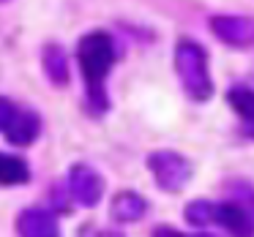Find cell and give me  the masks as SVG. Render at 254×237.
I'll return each instance as SVG.
<instances>
[{
    "instance_id": "6da1fadb",
    "label": "cell",
    "mask_w": 254,
    "mask_h": 237,
    "mask_svg": "<svg viewBox=\"0 0 254 237\" xmlns=\"http://www.w3.org/2000/svg\"><path fill=\"white\" fill-rule=\"evenodd\" d=\"M77 63L85 79V106L90 115H104L110 109V95L104 79L118 63V44L107 30H90L77 41Z\"/></svg>"
},
{
    "instance_id": "7a4b0ae2",
    "label": "cell",
    "mask_w": 254,
    "mask_h": 237,
    "mask_svg": "<svg viewBox=\"0 0 254 237\" xmlns=\"http://www.w3.org/2000/svg\"><path fill=\"white\" fill-rule=\"evenodd\" d=\"M172 63H175V74L189 98L197 101V104H205V101L213 98L216 88H213V77H210L208 52L199 41L181 39L175 44V52H172Z\"/></svg>"
},
{
    "instance_id": "3957f363",
    "label": "cell",
    "mask_w": 254,
    "mask_h": 237,
    "mask_svg": "<svg viewBox=\"0 0 254 237\" xmlns=\"http://www.w3.org/2000/svg\"><path fill=\"white\" fill-rule=\"evenodd\" d=\"M0 131L8 144L28 147L41 137V117L28 106H17L11 98H0Z\"/></svg>"
},
{
    "instance_id": "277c9868",
    "label": "cell",
    "mask_w": 254,
    "mask_h": 237,
    "mask_svg": "<svg viewBox=\"0 0 254 237\" xmlns=\"http://www.w3.org/2000/svg\"><path fill=\"white\" fill-rule=\"evenodd\" d=\"M148 169L153 175V180L159 183L161 191L178 193L186 188V183L191 180L194 166L186 155L175 153V150H153L148 155Z\"/></svg>"
},
{
    "instance_id": "5b68a950",
    "label": "cell",
    "mask_w": 254,
    "mask_h": 237,
    "mask_svg": "<svg viewBox=\"0 0 254 237\" xmlns=\"http://www.w3.org/2000/svg\"><path fill=\"white\" fill-rule=\"evenodd\" d=\"M208 28L230 49H246L254 44V19L243 14H213Z\"/></svg>"
},
{
    "instance_id": "8992f818",
    "label": "cell",
    "mask_w": 254,
    "mask_h": 237,
    "mask_svg": "<svg viewBox=\"0 0 254 237\" xmlns=\"http://www.w3.org/2000/svg\"><path fill=\"white\" fill-rule=\"evenodd\" d=\"M68 193L82 207H96L104 196V177L90 164H74L68 169Z\"/></svg>"
},
{
    "instance_id": "52a82bcc",
    "label": "cell",
    "mask_w": 254,
    "mask_h": 237,
    "mask_svg": "<svg viewBox=\"0 0 254 237\" xmlns=\"http://www.w3.org/2000/svg\"><path fill=\"white\" fill-rule=\"evenodd\" d=\"M17 232L19 237H61L55 213L44 207H28L17 215Z\"/></svg>"
},
{
    "instance_id": "ba28073f",
    "label": "cell",
    "mask_w": 254,
    "mask_h": 237,
    "mask_svg": "<svg viewBox=\"0 0 254 237\" xmlns=\"http://www.w3.org/2000/svg\"><path fill=\"white\" fill-rule=\"evenodd\" d=\"M216 224L227 229L232 237H254V215L238 199L216 204Z\"/></svg>"
},
{
    "instance_id": "9c48e42d",
    "label": "cell",
    "mask_w": 254,
    "mask_h": 237,
    "mask_svg": "<svg viewBox=\"0 0 254 237\" xmlns=\"http://www.w3.org/2000/svg\"><path fill=\"white\" fill-rule=\"evenodd\" d=\"M41 68H44V77L50 79L52 88H68L71 82V66H68V52L61 44L50 41L41 49Z\"/></svg>"
},
{
    "instance_id": "30bf717a",
    "label": "cell",
    "mask_w": 254,
    "mask_h": 237,
    "mask_svg": "<svg viewBox=\"0 0 254 237\" xmlns=\"http://www.w3.org/2000/svg\"><path fill=\"white\" fill-rule=\"evenodd\" d=\"M145 213H148V202L137 191H121L112 196V218L121 224H134L145 218Z\"/></svg>"
},
{
    "instance_id": "8fae6325",
    "label": "cell",
    "mask_w": 254,
    "mask_h": 237,
    "mask_svg": "<svg viewBox=\"0 0 254 237\" xmlns=\"http://www.w3.org/2000/svg\"><path fill=\"white\" fill-rule=\"evenodd\" d=\"M28 180H30L28 161L14 155V153L0 155V183H3V186L11 188V186H22V183H28Z\"/></svg>"
},
{
    "instance_id": "7c38bea8",
    "label": "cell",
    "mask_w": 254,
    "mask_h": 237,
    "mask_svg": "<svg viewBox=\"0 0 254 237\" xmlns=\"http://www.w3.org/2000/svg\"><path fill=\"white\" fill-rule=\"evenodd\" d=\"M227 104H230V109L246 126L254 123V88H249V85H232L227 90Z\"/></svg>"
},
{
    "instance_id": "4fadbf2b",
    "label": "cell",
    "mask_w": 254,
    "mask_h": 237,
    "mask_svg": "<svg viewBox=\"0 0 254 237\" xmlns=\"http://www.w3.org/2000/svg\"><path fill=\"white\" fill-rule=\"evenodd\" d=\"M186 221L197 229H205V226L216 224V204L208 202V199H194V202L186 204Z\"/></svg>"
},
{
    "instance_id": "5bb4252c",
    "label": "cell",
    "mask_w": 254,
    "mask_h": 237,
    "mask_svg": "<svg viewBox=\"0 0 254 237\" xmlns=\"http://www.w3.org/2000/svg\"><path fill=\"white\" fill-rule=\"evenodd\" d=\"M153 237H186V235L172 229V226H159V229H153Z\"/></svg>"
},
{
    "instance_id": "9a60e30c",
    "label": "cell",
    "mask_w": 254,
    "mask_h": 237,
    "mask_svg": "<svg viewBox=\"0 0 254 237\" xmlns=\"http://www.w3.org/2000/svg\"><path fill=\"white\" fill-rule=\"evenodd\" d=\"M79 237H99V235H96V229H93V226H85V229L79 232Z\"/></svg>"
},
{
    "instance_id": "2e32d148",
    "label": "cell",
    "mask_w": 254,
    "mask_h": 237,
    "mask_svg": "<svg viewBox=\"0 0 254 237\" xmlns=\"http://www.w3.org/2000/svg\"><path fill=\"white\" fill-rule=\"evenodd\" d=\"M243 134H246L249 139H254V123H252V126H243Z\"/></svg>"
},
{
    "instance_id": "e0dca14e",
    "label": "cell",
    "mask_w": 254,
    "mask_h": 237,
    "mask_svg": "<svg viewBox=\"0 0 254 237\" xmlns=\"http://www.w3.org/2000/svg\"><path fill=\"white\" fill-rule=\"evenodd\" d=\"M107 237H121V235H107Z\"/></svg>"
},
{
    "instance_id": "ac0fdd59",
    "label": "cell",
    "mask_w": 254,
    "mask_h": 237,
    "mask_svg": "<svg viewBox=\"0 0 254 237\" xmlns=\"http://www.w3.org/2000/svg\"><path fill=\"white\" fill-rule=\"evenodd\" d=\"M3 3H8V0H3Z\"/></svg>"
}]
</instances>
